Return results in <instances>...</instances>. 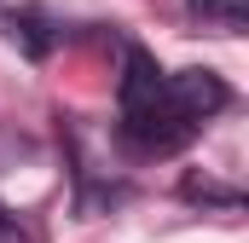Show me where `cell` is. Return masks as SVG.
I'll return each mask as SVG.
<instances>
[{
    "mask_svg": "<svg viewBox=\"0 0 249 243\" xmlns=\"http://www.w3.org/2000/svg\"><path fill=\"white\" fill-rule=\"evenodd\" d=\"M162 99H168V110L180 122L197 127L203 116H214L226 104V81L214 69H180V75H162Z\"/></svg>",
    "mask_w": 249,
    "mask_h": 243,
    "instance_id": "cell-1",
    "label": "cell"
},
{
    "mask_svg": "<svg viewBox=\"0 0 249 243\" xmlns=\"http://www.w3.org/2000/svg\"><path fill=\"white\" fill-rule=\"evenodd\" d=\"M191 12L197 17H214V23H244V0H191Z\"/></svg>",
    "mask_w": 249,
    "mask_h": 243,
    "instance_id": "cell-2",
    "label": "cell"
},
{
    "mask_svg": "<svg viewBox=\"0 0 249 243\" xmlns=\"http://www.w3.org/2000/svg\"><path fill=\"white\" fill-rule=\"evenodd\" d=\"M0 243H23V238H18V226H12V214H6V208H0Z\"/></svg>",
    "mask_w": 249,
    "mask_h": 243,
    "instance_id": "cell-3",
    "label": "cell"
}]
</instances>
